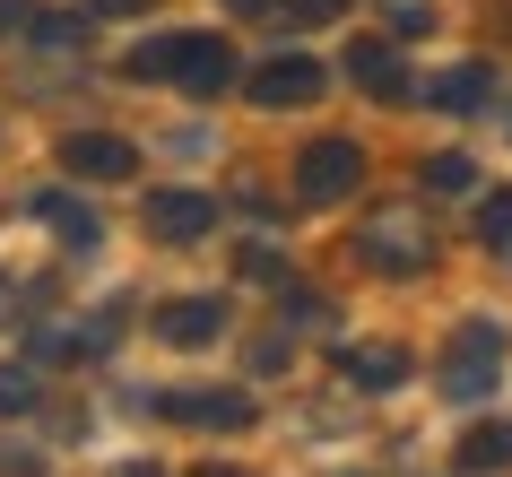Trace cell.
I'll return each instance as SVG.
<instances>
[{"mask_svg":"<svg viewBox=\"0 0 512 477\" xmlns=\"http://www.w3.org/2000/svg\"><path fill=\"white\" fill-rule=\"evenodd\" d=\"M434 96H443V105H452V113H469V105H486V70H452V79L434 87Z\"/></svg>","mask_w":512,"mask_h":477,"instance_id":"cell-3","label":"cell"},{"mask_svg":"<svg viewBox=\"0 0 512 477\" xmlns=\"http://www.w3.org/2000/svg\"><path fill=\"white\" fill-rule=\"evenodd\" d=\"M356 70H365V87H391V53H382V44H365V53H356Z\"/></svg>","mask_w":512,"mask_h":477,"instance_id":"cell-6","label":"cell"},{"mask_svg":"<svg viewBox=\"0 0 512 477\" xmlns=\"http://www.w3.org/2000/svg\"><path fill=\"white\" fill-rule=\"evenodd\" d=\"M157 226H174V235H191V226H200V200H157Z\"/></svg>","mask_w":512,"mask_h":477,"instance_id":"cell-5","label":"cell"},{"mask_svg":"<svg viewBox=\"0 0 512 477\" xmlns=\"http://www.w3.org/2000/svg\"><path fill=\"white\" fill-rule=\"evenodd\" d=\"M348 183H356V148H348V139H330L322 157H313V174H304V191L330 200V191H348Z\"/></svg>","mask_w":512,"mask_h":477,"instance_id":"cell-1","label":"cell"},{"mask_svg":"<svg viewBox=\"0 0 512 477\" xmlns=\"http://www.w3.org/2000/svg\"><path fill=\"white\" fill-rule=\"evenodd\" d=\"M486 243H512V200H486Z\"/></svg>","mask_w":512,"mask_h":477,"instance_id":"cell-7","label":"cell"},{"mask_svg":"<svg viewBox=\"0 0 512 477\" xmlns=\"http://www.w3.org/2000/svg\"><path fill=\"white\" fill-rule=\"evenodd\" d=\"M313 87H322V70H313V61H278V70H261V96H270V105L313 96Z\"/></svg>","mask_w":512,"mask_h":477,"instance_id":"cell-2","label":"cell"},{"mask_svg":"<svg viewBox=\"0 0 512 477\" xmlns=\"http://www.w3.org/2000/svg\"><path fill=\"white\" fill-rule=\"evenodd\" d=\"M460 460H478V469H486V460H512V425H495V434H478V443H460Z\"/></svg>","mask_w":512,"mask_h":477,"instance_id":"cell-4","label":"cell"}]
</instances>
